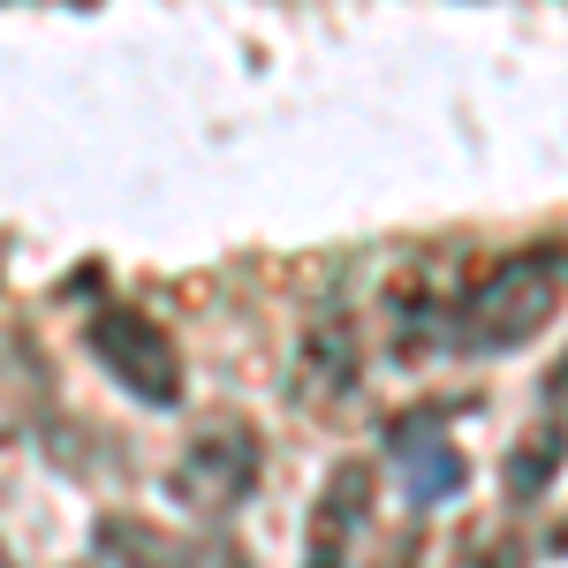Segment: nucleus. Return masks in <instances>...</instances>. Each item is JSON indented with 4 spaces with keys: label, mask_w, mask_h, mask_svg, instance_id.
Instances as JSON below:
<instances>
[{
    "label": "nucleus",
    "mask_w": 568,
    "mask_h": 568,
    "mask_svg": "<svg viewBox=\"0 0 568 568\" xmlns=\"http://www.w3.org/2000/svg\"><path fill=\"white\" fill-rule=\"evenodd\" d=\"M568 304V243H524L508 258H493L455 296V334L447 349L463 356H516L524 342H538Z\"/></svg>",
    "instance_id": "obj_1"
},
{
    "label": "nucleus",
    "mask_w": 568,
    "mask_h": 568,
    "mask_svg": "<svg viewBox=\"0 0 568 568\" xmlns=\"http://www.w3.org/2000/svg\"><path fill=\"white\" fill-rule=\"evenodd\" d=\"M84 349L91 364L114 379V387L144 402V409H182V394H190V364H182L175 334L152 318V311L136 304H99L84 318Z\"/></svg>",
    "instance_id": "obj_2"
},
{
    "label": "nucleus",
    "mask_w": 568,
    "mask_h": 568,
    "mask_svg": "<svg viewBox=\"0 0 568 568\" xmlns=\"http://www.w3.org/2000/svg\"><path fill=\"white\" fill-rule=\"evenodd\" d=\"M258 478H265L258 425L220 417V425H205V433L175 455V470H168V500H175L182 516H197V524H227L235 508H251Z\"/></svg>",
    "instance_id": "obj_3"
},
{
    "label": "nucleus",
    "mask_w": 568,
    "mask_h": 568,
    "mask_svg": "<svg viewBox=\"0 0 568 568\" xmlns=\"http://www.w3.org/2000/svg\"><path fill=\"white\" fill-rule=\"evenodd\" d=\"M372 500H379V470L364 455H342L318 485V500H311L304 568H349L356 546H364V524H372Z\"/></svg>",
    "instance_id": "obj_4"
},
{
    "label": "nucleus",
    "mask_w": 568,
    "mask_h": 568,
    "mask_svg": "<svg viewBox=\"0 0 568 568\" xmlns=\"http://www.w3.org/2000/svg\"><path fill=\"white\" fill-rule=\"evenodd\" d=\"M356 372H364V326H356L349 311L326 304L318 318H304L296 364H288V394H296L304 409H334V402L356 387Z\"/></svg>",
    "instance_id": "obj_5"
},
{
    "label": "nucleus",
    "mask_w": 568,
    "mask_h": 568,
    "mask_svg": "<svg viewBox=\"0 0 568 568\" xmlns=\"http://www.w3.org/2000/svg\"><path fill=\"white\" fill-rule=\"evenodd\" d=\"M394 447H402V463H409V493H417L425 508H433V500H455L463 478H470V470H463V455H455V439L439 433V425H425V433H417V425H402Z\"/></svg>",
    "instance_id": "obj_6"
},
{
    "label": "nucleus",
    "mask_w": 568,
    "mask_h": 568,
    "mask_svg": "<svg viewBox=\"0 0 568 568\" xmlns=\"http://www.w3.org/2000/svg\"><path fill=\"white\" fill-rule=\"evenodd\" d=\"M91 568H190L182 546H168L152 524H130V516H106L99 538H91Z\"/></svg>",
    "instance_id": "obj_7"
},
{
    "label": "nucleus",
    "mask_w": 568,
    "mask_h": 568,
    "mask_svg": "<svg viewBox=\"0 0 568 568\" xmlns=\"http://www.w3.org/2000/svg\"><path fill=\"white\" fill-rule=\"evenodd\" d=\"M554 463H561V425H554V433L538 425V433H530L524 447L508 455V493H516V500L546 493V485H554Z\"/></svg>",
    "instance_id": "obj_8"
},
{
    "label": "nucleus",
    "mask_w": 568,
    "mask_h": 568,
    "mask_svg": "<svg viewBox=\"0 0 568 568\" xmlns=\"http://www.w3.org/2000/svg\"><path fill=\"white\" fill-rule=\"evenodd\" d=\"M0 568H16V561H8V546H0Z\"/></svg>",
    "instance_id": "obj_9"
}]
</instances>
